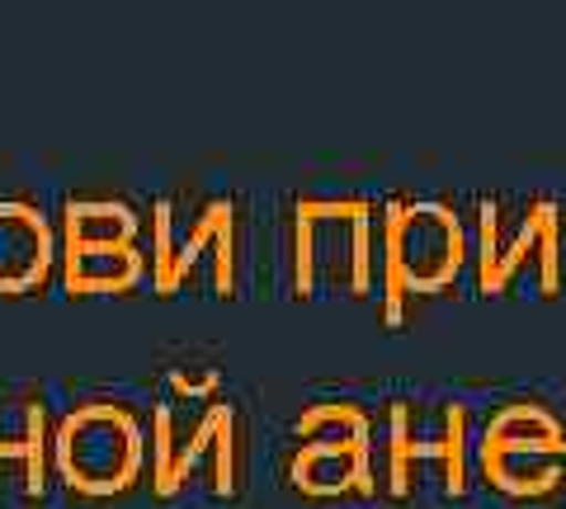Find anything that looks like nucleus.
I'll use <instances>...</instances> for the list:
<instances>
[{
    "mask_svg": "<svg viewBox=\"0 0 566 509\" xmlns=\"http://www.w3.org/2000/svg\"><path fill=\"white\" fill-rule=\"evenodd\" d=\"M137 444L118 415H85L66 430V467L85 486H123L133 471Z\"/></svg>",
    "mask_w": 566,
    "mask_h": 509,
    "instance_id": "obj_1",
    "label": "nucleus"
},
{
    "mask_svg": "<svg viewBox=\"0 0 566 509\" xmlns=\"http://www.w3.org/2000/svg\"><path fill=\"white\" fill-rule=\"evenodd\" d=\"M48 265V232L24 208H0V288H29Z\"/></svg>",
    "mask_w": 566,
    "mask_h": 509,
    "instance_id": "obj_2",
    "label": "nucleus"
}]
</instances>
